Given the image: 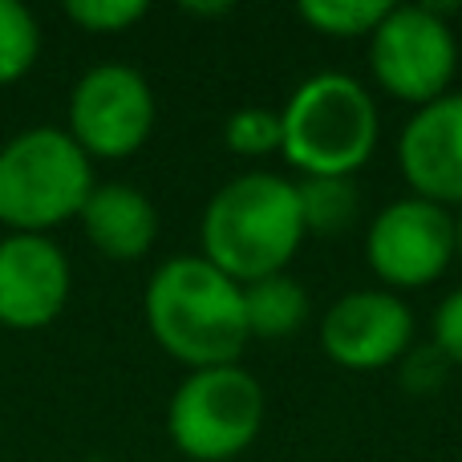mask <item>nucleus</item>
<instances>
[{
  "mask_svg": "<svg viewBox=\"0 0 462 462\" xmlns=\"http://www.w3.org/2000/svg\"><path fill=\"white\" fill-rule=\"evenodd\" d=\"M143 312L151 337L187 369L236 365L247 349L244 284L203 255H171L146 280Z\"/></svg>",
  "mask_w": 462,
  "mask_h": 462,
  "instance_id": "1",
  "label": "nucleus"
},
{
  "mask_svg": "<svg viewBox=\"0 0 462 462\" xmlns=\"http://www.w3.org/2000/svg\"><path fill=\"white\" fill-rule=\"evenodd\" d=\"M203 260L227 272L236 284L288 272L304 244L296 179L276 171H244L227 179L203 208Z\"/></svg>",
  "mask_w": 462,
  "mask_h": 462,
  "instance_id": "2",
  "label": "nucleus"
},
{
  "mask_svg": "<svg viewBox=\"0 0 462 462\" xmlns=\"http://www.w3.org/2000/svg\"><path fill=\"white\" fill-rule=\"evenodd\" d=\"M280 130V154L292 171L353 179L377 151L382 110L361 78L320 69L288 94Z\"/></svg>",
  "mask_w": 462,
  "mask_h": 462,
  "instance_id": "3",
  "label": "nucleus"
},
{
  "mask_svg": "<svg viewBox=\"0 0 462 462\" xmlns=\"http://www.w3.org/2000/svg\"><path fill=\"white\" fill-rule=\"evenodd\" d=\"M94 187L89 154L69 130L32 126L0 146V224L21 236H45L81 216Z\"/></svg>",
  "mask_w": 462,
  "mask_h": 462,
  "instance_id": "4",
  "label": "nucleus"
},
{
  "mask_svg": "<svg viewBox=\"0 0 462 462\" xmlns=\"http://www.w3.org/2000/svg\"><path fill=\"white\" fill-rule=\"evenodd\" d=\"M268 398L255 374L244 365L191 369L171 393L167 430L191 462H231L263 430Z\"/></svg>",
  "mask_w": 462,
  "mask_h": 462,
  "instance_id": "5",
  "label": "nucleus"
},
{
  "mask_svg": "<svg viewBox=\"0 0 462 462\" xmlns=\"http://www.w3.org/2000/svg\"><path fill=\"white\" fill-rule=\"evenodd\" d=\"M447 5H390L369 32V69L377 86L398 102L418 106L450 94L458 69V37L447 21Z\"/></svg>",
  "mask_w": 462,
  "mask_h": 462,
  "instance_id": "6",
  "label": "nucleus"
},
{
  "mask_svg": "<svg viewBox=\"0 0 462 462\" xmlns=\"http://www.w3.org/2000/svg\"><path fill=\"white\" fill-rule=\"evenodd\" d=\"M365 260L382 288H426L455 263V216L418 195L390 199L365 227Z\"/></svg>",
  "mask_w": 462,
  "mask_h": 462,
  "instance_id": "7",
  "label": "nucleus"
},
{
  "mask_svg": "<svg viewBox=\"0 0 462 462\" xmlns=\"http://www.w3.org/2000/svg\"><path fill=\"white\" fill-rule=\"evenodd\" d=\"M154 89L134 65L102 61L69 94V138L89 159H126L154 130Z\"/></svg>",
  "mask_w": 462,
  "mask_h": 462,
  "instance_id": "8",
  "label": "nucleus"
},
{
  "mask_svg": "<svg viewBox=\"0 0 462 462\" xmlns=\"http://www.w3.org/2000/svg\"><path fill=\"white\" fill-rule=\"evenodd\" d=\"M317 337L325 357L341 369H393L414 345V309L390 288H349L325 309Z\"/></svg>",
  "mask_w": 462,
  "mask_h": 462,
  "instance_id": "9",
  "label": "nucleus"
},
{
  "mask_svg": "<svg viewBox=\"0 0 462 462\" xmlns=\"http://www.w3.org/2000/svg\"><path fill=\"white\" fill-rule=\"evenodd\" d=\"M398 167L410 195L462 208V89L418 106L398 134Z\"/></svg>",
  "mask_w": 462,
  "mask_h": 462,
  "instance_id": "10",
  "label": "nucleus"
},
{
  "mask_svg": "<svg viewBox=\"0 0 462 462\" xmlns=\"http://www.w3.org/2000/svg\"><path fill=\"white\" fill-rule=\"evenodd\" d=\"M69 300V260L49 236L0 239V325L29 333L61 317Z\"/></svg>",
  "mask_w": 462,
  "mask_h": 462,
  "instance_id": "11",
  "label": "nucleus"
},
{
  "mask_svg": "<svg viewBox=\"0 0 462 462\" xmlns=\"http://www.w3.org/2000/svg\"><path fill=\"white\" fill-rule=\"evenodd\" d=\"M81 231L106 260H143L159 239V211L130 183H97L81 208Z\"/></svg>",
  "mask_w": 462,
  "mask_h": 462,
  "instance_id": "12",
  "label": "nucleus"
},
{
  "mask_svg": "<svg viewBox=\"0 0 462 462\" xmlns=\"http://www.w3.org/2000/svg\"><path fill=\"white\" fill-rule=\"evenodd\" d=\"M244 312L252 337L284 341V337L300 333V325L309 320V288L288 272L252 280V284H244Z\"/></svg>",
  "mask_w": 462,
  "mask_h": 462,
  "instance_id": "13",
  "label": "nucleus"
},
{
  "mask_svg": "<svg viewBox=\"0 0 462 462\" xmlns=\"http://www.w3.org/2000/svg\"><path fill=\"white\" fill-rule=\"evenodd\" d=\"M304 236H345L361 216V191L353 179L300 175L296 179Z\"/></svg>",
  "mask_w": 462,
  "mask_h": 462,
  "instance_id": "14",
  "label": "nucleus"
},
{
  "mask_svg": "<svg viewBox=\"0 0 462 462\" xmlns=\"http://www.w3.org/2000/svg\"><path fill=\"white\" fill-rule=\"evenodd\" d=\"M390 13L385 0H304L296 8L304 24H312L325 37H369V32L382 24V16Z\"/></svg>",
  "mask_w": 462,
  "mask_h": 462,
  "instance_id": "15",
  "label": "nucleus"
},
{
  "mask_svg": "<svg viewBox=\"0 0 462 462\" xmlns=\"http://www.w3.org/2000/svg\"><path fill=\"white\" fill-rule=\"evenodd\" d=\"M41 53L37 16L16 0H0V86H13L32 69Z\"/></svg>",
  "mask_w": 462,
  "mask_h": 462,
  "instance_id": "16",
  "label": "nucleus"
},
{
  "mask_svg": "<svg viewBox=\"0 0 462 462\" xmlns=\"http://www.w3.org/2000/svg\"><path fill=\"white\" fill-rule=\"evenodd\" d=\"M280 138H284L280 110L272 106H239L224 122V143L239 159H263V154L280 151Z\"/></svg>",
  "mask_w": 462,
  "mask_h": 462,
  "instance_id": "17",
  "label": "nucleus"
},
{
  "mask_svg": "<svg viewBox=\"0 0 462 462\" xmlns=\"http://www.w3.org/2000/svg\"><path fill=\"white\" fill-rule=\"evenodd\" d=\"M393 369H398V385L406 393L430 398V393H439L442 385H447V377L455 365H450L447 353H442L434 341H414L406 353H402V361Z\"/></svg>",
  "mask_w": 462,
  "mask_h": 462,
  "instance_id": "18",
  "label": "nucleus"
},
{
  "mask_svg": "<svg viewBox=\"0 0 462 462\" xmlns=\"http://www.w3.org/2000/svg\"><path fill=\"white\" fill-rule=\"evenodd\" d=\"M65 16L86 32H122L146 16V0H69Z\"/></svg>",
  "mask_w": 462,
  "mask_h": 462,
  "instance_id": "19",
  "label": "nucleus"
},
{
  "mask_svg": "<svg viewBox=\"0 0 462 462\" xmlns=\"http://www.w3.org/2000/svg\"><path fill=\"white\" fill-rule=\"evenodd\" d=\"M434 345L447 353V361L455 369H462V284L450 288L434 309Z\"/></svg>",
  "mask_w": 462,
  "mask_h": 462,
  "instance_id": "20",
  "label": "nucleus"
},
{
  "mask_svg": "<svg viewBox=\"0 0 462 462\" xmlns=\"http://www.w3.org/2000/svg\"><path fill=\"white\" fill-rule=\"evenodd\" d=\"M187 13H203V16H219V13H231V5H187Z\"/></svg>",
  "mask_w": 462,
  "mask_h": 462,
  "instance_id": "21",
  "label": "nucleus"
},
{
  "mask_svg": "<svg viewBox=\"0 0 462 462\" xmlns=\"http://www.w3.org/2000/svg\"><path fill=\"white\" fill-rule=\"evenodd\" d=\"M455 260H462V208L455 211Z\"/></svg>",
  "mask_w": 462,
  "mask_h": 462,
  "instance_id": "22",
  "label": "nucleus"
}]
</instances>
